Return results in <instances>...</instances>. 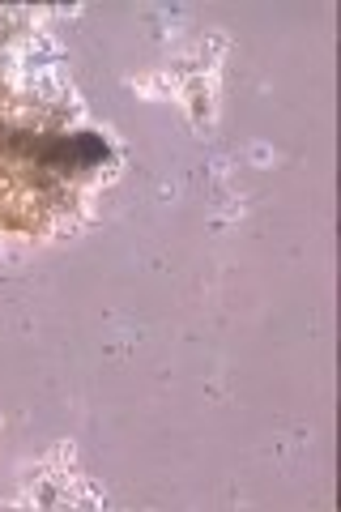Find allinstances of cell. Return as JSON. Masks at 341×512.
<instances>
[{"mask_svg":"<svg viewBox=\"0 0 341 512\" xmlns=\"http://www.w3.org/2000/svg\"><path fill=\"white\" fill-rule=\"evenodd\" d=\"M39 167H60V171H77V167H99L107 163V141L94 133H73V137H47L39 154Z\"/></svg>","mask_w":341,"mask_h":512,"instance_id":"cell-1","label":"cell"}]
</instances>
